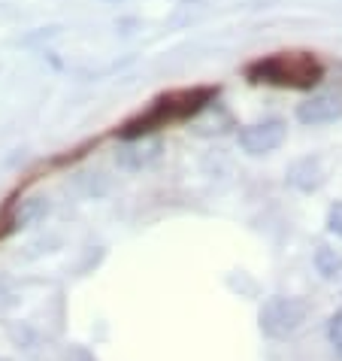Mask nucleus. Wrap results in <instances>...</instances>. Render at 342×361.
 <instances>
[{"mask_svg": "<svg viewBox=\"0 0 342 361\" xmlns=\"http://www.w3.org/2000/svg\"><path fill=\"white\" fill-rule=\"evenodd\" d=\"M288 183L300 188V192H315V188L324 183V173H321V164L315 158H303V161L291 164L288 170Z\"/></svg>", "mask_w": 342, "mask_h": 361, "instance_id": "nucleus-6", "label": "nucleus"}, {"mask_svg": "<svg viewBox=\"0 0 342 361\" xmlns=\"http://www.w3.org/2000/svg\"><path fill=\"white\" fill-rule=\"evenodd\" d=\"M297 118L303 125H327L342 118V97L339 94H318L297 106Z\"/></svg>", "mask_w": 342, "mask_h": 361, "instance_id": "nucleus-5", "label": "nucleus"}, {"mask_svg": "<svg viewBox=\"0 0 342 361\" xmlns=\"http://www.w3.org/2000/svg\"><path fill=\"white\" fill-rule=\"evenodd\" d=\"M327 337H330V343H334L339 353H342V310L339 313L330 316V325H327Z\"/></svg>", "mask_w": 342, "mask_h": 361, "instance_id": "nucleus-8", "label": "nucleus"}, {"mask_svg": "<svg viewBox=\"0 0 342 361\" xmlns=\"http://www.w3.org/2000/svg\"><path fill=\"white\" fill-rule=\"evenodd\" d=\"M327 231H330V234H336V237H342V200H336V204L330 207V213H327Z\"/></svg>", "mask_w": 342, "mask_h": 361, "instance_id": "nucleus-9", "label": "nucleus"}, {"mask_svg": "<svg viewBox=\"0 0 342 361\" xmlns=\"http://www.w3.org/2000/svg\"><path fill=\"white\" fill-rule=\"evenodd\" d=\"M246 76H248V82L306 92V88H315L324 79V64L312 52L291 49V52H276V55H267V58H258V61L246 64Z\"/></svg>", "mask_w": 342, "mask_h": 361, "instance_id": "nucleus-2", "label": "nucleus"}, {"mask_svg": "<svg viewBox=\"0 0 342 361\" xmlns=\"http://www.w3.org/2000/svg\"><path fill=\"white\" fill-rule=\"evenodd\" d=\"M218 97V88L213 85H197V88H179V92H167L160 94L146 113H139L137 118H127V122L118 128V137L122 140H137L158 131V128H167L173 122H182V118L200 113L206 104H213Z\"/></svg>", "mask_w": 342, "mask_h": 361, "instance_id": "nucleus-1", "label": "nucleus"}, {"mask_svg": "<svg viewBox=\"0 0 342 361\" xmlns=\"http://www.w3.org/2000/svg\"><path fill=\"white\" fill-rule=\"evenodd\" d=\"M0 361H6V358H0Z\"/></svg>", "mask_w": 342, "mask_h": 361, "instance_id": "nucleus-10", "label": "nucleus"}, {"mask_svg": "<svg viewBox=\"0 0 342 361\" xmlns=\"http://www.w3.org/2000/svg\"><path fill=\"white\" fill-rule=\"evenodd\" d=\"M315 264H318V270H321V276L324 279H334V276L342 274V255H336L334 249H327V246H318Z\"/></svg>", "mask_w": 342, "mask_h": 361, "instance_id": "nucleus-7", "label": "nucleus"}, {"mask_svg": "<svg viewBox=\"0 0 342 361\" xmlns=\"http://www.w3.org/2000/svg\"><path fill=\"white\" fill-rule=\"evenodd\" d=\"M285 131L288 128L281 118H264V122H255L239 131V146L248 155H267L285 143Z\"/></svg>", "mask_w": 342, "mask_h": 361, "instance_id": "nucleus-4", "label": "nucleus"}, {"mask_svg": "<svg viewBox=\"0 0 342 361\" xmlns=\"http://www.w3.org/2000/svg\"><path fill=\"white\" fill-rule=\"evenodd\" d=\"M309 316V304L303 298H270L260 307V331L273 340H285L303 328Z\"/></svg>", "mask_w": 342, "mask_h": 361, "instance_id": "nucleus-3", "label": "nucleus"}]
</instances>
